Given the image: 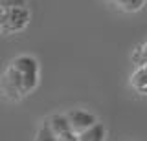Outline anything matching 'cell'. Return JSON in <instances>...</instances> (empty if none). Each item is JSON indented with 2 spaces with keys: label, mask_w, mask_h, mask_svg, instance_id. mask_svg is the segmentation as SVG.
<instances>
[{
  "label": "cell",
  "mask_w": 147,
  "mask_h": 141,
  "mask_svg": "<svg viewBox=\"0 0 147 141\" xmlns=\"http://www.w3.org/2000/svg\"><path fill=\"white\" fill-rule=\"evenodd\" d=\"M11 66L20 75L22 94L28 95L30 92H33L39 84V62H37V59L30 55H18L11 61Z\"/></svg>",
  "instance_id": "obj_1"
},
{
  "label": "cell",
  "mask_w": 147,
  "mask_h": 141,
  "mask_svg": "<svg viewBox=\"0 0 147 141\" xmlns=\"http://www.w3.org/2000/svg\"><path fill=\"white\" fill-rule=\"evenodd\" d=\"M30 9L28 7H13V9L2 11V20H0V29L2 33H17L22 31L30 24Z\"/></svg>",
  "instance_id": "obj_2"
},
{
  "label": "cell",
  "mask_w": 147,
  "mask_h": 141,
  "mask_svg": "<svg viewBox=\"0 0 147 141\" xmlns=\"http://www.w3.org/2000/svg\"><path fill=\"white\" fill-rule=\"evenodd\" d=\"M0 90H2V94L6 95L9 101H18V99L24 97L20 75H18V72L11 64L4 70L2 77H0Z\"/></svg>",
  "instance_id": "obj_3"
},
{
  "label": "cell",
  "mask_w": 147,
  "mask_h": 141,
  "mask_svg": "<svg viewBox=\"0 0 147 141\" xmlns=\"http://www.w3.org/2000/svg\"><path fill=\"white\" fill-rule=\"evenodd\" d=\"M64 117H66L68 125H70V130L77 136L83 134L85 130H88L90 126H94L98 123L96 116H92L88 112H83V110H70Z\"/></svg>",
  "instance_id": "obj_4"
},
{
  "label": "cell",
  "mask_w": 147,
  "mask_h": 141,
  "mask_svg": "<svg viewBox=\"0 0 147 141\" xmlns=\"http://www.w3.org/2000/svg\"><path fill=\"white\" fill-rule=\"evenodd\" d=\"M46 125L50 126V130L53 132V136H59V134H64V132L70 130V125H68L66 117L61 116V114H53V116L48 117Z\"/></svg>",
  "instance_id": "obj_5"
},
{
  "label": "cell",
  "mask_w": 147,
  "mask_h": 141,
  "mask_svg": "<svg viewBox=\"0 0 147 141\" xmlns=\"http://www.w3.org/2000/svg\"><path fill=\"white\" fill-rule=\"evenodd\" d=\"M105 126L96 123L94 126H90L88 130H85L83 134L77 136V141H105Z\"/></svg>",
  "instance_id": "obj_6"
},
{
  "label": "cell",
  "mask_w": 147,
  "mask_h": 141,
  "mask_svg": "<svg viewBox=\"0 0 147 141\" xmlns=\"http://www.w3.org/2000/svg\"><path fill=\"white\" fill-rule=\"evenodd\" d=\"M131 84H132V88H134L136 92L147 94V74L142 70L140 66H138L136 72L131 75Z\"/></svg>",
  "instance_id": "obj_7"
},
{
  "label": "cell",
  "mask_w": 147,
  "mask_h": 141,
  "mask_svg": "<svg viewBox=\"0 0 147 141\" xmlns=\"http://www.w3.org/2000/svg\"><path fill=\"white\" fill-rule=\"evenodd\" d=\"M119 9L127 11V13H132V11H140L144 7L145 0H116Z\"/></svg>",
  "instance_id": "obj_8"
},
{
  "label": "cell",
  "mask_w": 147,
  "mask_h": 141,
  "mask_svg": "<svg viewBox=\"0 0 147 141\" xmlns=\"http://www.w3.org/2000/svg\"><path fill=\"white\" fill-rule=\"evenodd\" d=\"M35 141H57V139H55L53 132L50 130V126L44 123V125H40V126H39V130H37V134H35Z\"/></svg>",
  "instance_id": "obj_9"
},
{
  "label": "cell",
  "mask_w": 147,
  "mask_h": 141,
  "mask_svg": "<svg viewBox=\"0 0 147 141\" xmlns=\"http://www.w3.org/2000/svg\"><path fill=\"white\" fill-rule=\"evenodd\" d=\"M28 0H0V9H13V7H26Z\"/></svg>",
  "instance_id": "obj_10"
},
{
  "label": "cell",
  "mask_w": 147,
  "mask_h": 141,
  "mask_svg": "<svg viewBox=\"0 0 147 141\" xmlns=\"http://www.w3.org/2000/svg\"><path fill=\"white\" fill-rule=\"evenodd\" d=\"M55 139L57 141H77V134H74L72 130H68V132H64V134L55 136Z\"/></svg>",
  "instance_id": "obj_11"
},
{
  "label": "cell",
  "mask_w": 147,
  "mask_h": 141,
  "mask_svg": "<svg viewBox=\"0 0 147 141\" xmlns=\"http://www.w3.org/2000/svg\"><path fill=\"white\" fill-rule=\"evenodd\" d=\"M140 55H142V62H144V61H147V42L140 46Z\"/></svg>",
  "instance_id": "obj_12"
},
{
  "label": "cell",
  "mask_w": 147,
  "mask_h": 141,
  "mask_svg": "<svg viewBox=\"0 0 147 141\" xmlns=\"http://www.w3.org/2000/svg\"><path fill=\"white\" fill-rule=\"evenodd\" d=\"M140 68H142V70H144L145 74H147V61H144V62H142V64H140Z\"/></svg>",
  "instance_id": "obj_13"
},
{
  "label": "cell",
  "mask_w": 147,
  "mask_h": 141,
  "mask_svg": "<svg viewBox=\"0 0 147 141\" xmlns=\"http://www.w3.org/2000/svg\"><path fill=\"white\" fill-rule=\"evenodd\" d=\"M0 20H2V9H0ZM0 33H2V29H0Z\"/></svg>",
  "instance_id": "obj_14"
}]
</instances>
